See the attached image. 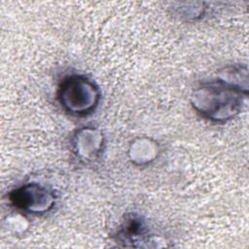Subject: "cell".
I'll return each instance as SVG.
<instances>
[{"mask_svg": "<svg viewBox=\"0 0 249 249\" xmlns=\"http://www.w3.org/2000/svg\"><path fill=\"white\" fill-rule=\"evenodd\" d=\"M240 91L236 86L218 80L197 89L192 103L196 111L209 120H227L233 117L241 106Z\"/></svg>", "mask_w": 249, "mask_h": 249, "instance_id": "1", "label": "cell"}, {"mask_svg": "<svg viewBox=\"0 0 249 249\" xmlns=\"http://www.w3.org/2000/svg\"><path fill=\"white\" fill-rule=\"evenodd\" d=\"M9 198L17 209L32 214L49 211L54 203V196L50 190L31 183L13 190Z\"/></svg>", "mask_w": 249, "mask_h": 249, "instance_id": "3", "label": "cell"}, {"mask_svg": "<svg viewBox=\"0 0 249 249\" xmlns=\"http://www.w3.org/2000/svg\"><path fill=\"white\" fill-rule=\"evenodd\" d=\"M117 239L119 242H123L124 246L142 247V242L149 239L144 220L136 214H128L117 232Z\"/></svg>", "mask_w": 249, "mask_h": 249, "instance_id": "4", "label": "cell"}, {"mask_svg": "<svg viewBox=\"0 0 249 249\" xmlns=\"http://www.w3.org/2000/svg\"><path fill=\"white\" fill-rule=\"evenodd\" d=\"M57 98L60 105L70 114L87 115L97 105L99 91L97 87L83 76H69L59 85Z\"/></svg>", "mask_w": 249, "mask_h": 249, "instance_id": "2", "label": "cell"}]
</instances>
